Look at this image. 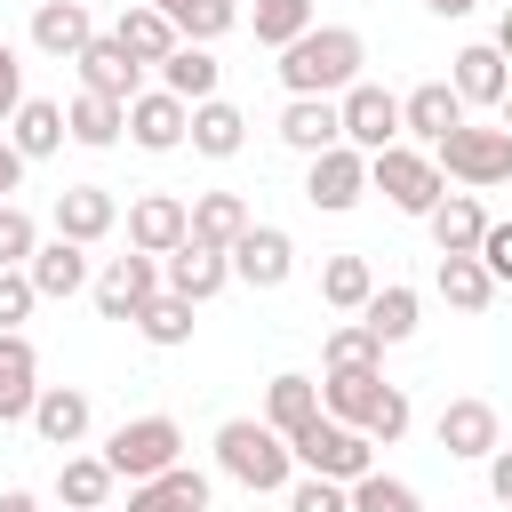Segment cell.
<instances>
[{"mask_svg":"<svg viewBox=\"0 0 512 512\" xmlns=\"http://www.w3.org/2000/svg\"><path fill=\"white\" fill-rule=\"evenodd\" d=\"M360 64H368V40L352 32V24H312L296 48H280V88L288 96H344L352 80H360Z\"/></svg>","mask_w":512,"mask_h":512,"instance_id":"obj_1","label":"cell"},{"mask_svg":"<svg viewBox=\"0 0 512 512\" xmlns=\"http://www.w3.org/2000/svg\"><path fill=\"white\" fill-rule=\"evenodd\" d=\"M216 472L240 480L248 496H288L296 488V448L264 416H224L216 424Z\"/></svg>","mask_w":512,"mask_h":512,"instance_id":"obj_2","label":"cell"},{"mask_svg":"<svg viewBox=\"0 0 512 512\" xmlns=\"http://www.w3.org/2000/svg\"><path fill=\"white\" fill-rule=\"evenodd\" d=\"M104 464H112L128 488H136V480H160V472L184 464V424H176V416H128V424L104 432Z\"/></svg>","mask_w":512,"mask_h":512,"instance_id":"obj_3","label":"cell"},{"mask_svg":"<svg viewBox=\"0 0 512 512\" xmlns=\"http://www.w3.org/2000/svg\"><path fill=\"white\" fill-rule=\"evenodd\" d=\"M288 448H296V472H312V480H336V488H352V480H368V472H376V440H368L360 424H336V416L304 424Z\"/></svg>","mask_w":512,"mask_h":512,"instance_id":"obj_4","label":"cell"},{"mask_svg":"<svg viewBox=\"0 0 512 512\" xmlns=\"http://www.w3.org/2000/svg\"><path fill=\"white\" fill-rule=\"evenodd\" d=\"M368 192H384L400 216H432L448 200V176H440V160L424 144H392V152L368 160Z\"/></svg>","mask_w":512,"mask_h":512,"instance_id":"obj_5","label":"cell"},{"mask_svg":"<svg viewBox=\"0 0 512 512\" xmlns=\"http://www.w3.org/2000/svg\"><path fill=\"white\" fill-rule=\"evenodd\" d=\"M432 160H440V176L464 184V192L512 184V128H472V120H464L448 144H432Z\"/></svg>","mask_w":512,"mask_h":512,"instance_id":"obj_6","label":"cell"},{"mask_svg":"<svg viewBox=\"0 0 512 512\" xmlns=\"http://www.w3.org/2000/svg\"><path fill=\"white\" fill-rule=\"evenodd\" d=\"M336 112H344V144L352 152H392V144H408L400 136V96L392 88H376V80H352L344 96H336Z\"/></svg>","mask_w":512,"mask_h":512,"instance_id":"obj_7","label":"cell"},{"mask_svg":"<svg viewBox=\"0 0 512 512\" xmlns=\"http://www.w3.org/2000/svg\"><path fill=\"white\" fill-rule=\"evenodd\" d=\"M160 288H168V280H160V256L128 248V256H104V264H96V288H88V296H96L104 320H136Z\"/></svg>","mask_w":512,"mask_h":512,"instance_id":"obj_8","label":"cell"},{"mask_svg":"<svg viewBox=\"0 0 512 512\" xmlns=\"http://www.w3.org/2000/svg\"><path fill=\"white\" fill-rule=\"evenodd\" d=\"M304 200H312L320 216H344V208H360V200H368V152L336 144V152L304 160Z\"/></svg>","mask_w":512,"mask_h":512,"instance_id":"obj_9","label":"cell"},{"mask_svg":"<svg viewBox=\"0 0 512 512\" xmlns=\"http://www.w3.org/2000/svg\"><path fill=\"white\" fill-rule=\"evenodd\" d=\"M184 240H192V200H176V192H136L128 200V248L176 256Z\"/></svg>","mask_w":512,"mask_h":512,"instance_id":"obj_10","label":"cell"},{"mask_svg":"<svg viewBox=\"0 0 512 512\" xmlns=\"http://www.w3.org/2000/svg\"><path fill=\"white\" fill-rule=\"evenodd\" d=\"M432 440H440V456H456V464H488V456L504 448L488 400H448V408L432 416Z\"/></svg>","mask_w":512,"mask_h":512,"instance_id":"obj_11","label":"cell"},{"mask_svg":"<svg viewBox=\"0 0 512 512\" xmlns=\"http://www.w3.org/2000/svg\"><path fill=\"white\" fill-rule=\"evenodd\" d=\"M288 272H296V240L280 224H248L232 240V280L240 288H288Z\"/></svg>","mask_w":512,"mask_h":512,"instance_id":"obj_12","label":"cell"},{"mask_svg":"<svg viewBox=\"0 0 512 512\" xmlns=\"http://www.w3.org/2000/svg\"><path fill=\"white\" fill-rule=\"evenodd\" d=\"M72 64H80V88H88V96H112V104H136V96H144V64H136L112 32H96Z\"/></svg>","mask_w":512,"mask_h":512,"instance_id":"obj_13","label":"cell"},{"mask_svg":"<svg viewBox=\"0 0 512 512\" xmlns=\"http://www.w3.org/2000/svg\"><path fill=\"white\" fill-rule=\"evenodd\" d=\"M464 120H472V112H464V96H456L448 80H424V88H408V96H400V136H416L424 152H432V144H448Z\"/></svg>","mask_w":512,"mask_h":512,"instance_id":"obj_14","label":"cell"},{"mask_svg":"<svg viewBox=\"0 0 512 512\" xmlns=\"http://www.w3.org/2000/svg\"><path fill=\"white\" fill-rule=\"evenodd\" d=\"M128 144H136V152H176V144H192V104L168 96V88H144V96L128 104Z\"/></svg>","mask_w":512,"mask_h":512,"instance_id":"obj_15","label":"cell"},{"mask_svg":"<svg viewBox=\"0 0 512 512\" xmlns=\"http://www.w3.org/2000/svg\"><path fill=\"white\" fill-rule=\"evenodd\" d=\"M280 144L304 152V160L336 152V144H344V112H336V96H288V104H280Z\"/></svg>","mask_w":512,"mask_h":512,"instance_id":"obj_16","label":"cell"},{"mask_svg":"<svg viewBox=\"0 0 512 512\" xmlns=\"http://www.w3.org/2000/svg\"><path fill=\"white\" fill-rule=\"evenodd\" d=\"M24 272H32L40 304H72L80 288H96V264H88V248H80V240H40Z\"/></svg>","mask_w":512,"mask_h":512,"instance_id":"obj_17","label":"cell"},{"mask_svg":"<svg viewBox=\"0 0 512 512\" xmlns=\"http://www.w3.org/2000/svg\"><path fill=\"white\" fill-rule=\"evenodd\" d=\"M448 88L464 96V112H472V104H504V96H512V64L496 56V40H472V48L448 56Z\"/></svg>","mask_w":512,"mask_h":512,"instance_id":"obj_18","label":"cell"},{"mask_svg":"<svg viewBox=\"0 0 512 512\" xmlns=\"http://www.w3.org/2000/svg\"><path fill=\"white\" fill-rule=\"evenodd\" d=\"M160 280H168L176 296L208 304V296H224V288H232V256H224V248H208V240H184L176 256H160Z\"/></svg>","mask_w":512,"mask_h":512,"instance_id":"obj_19","label":"cell"},{"mask_svg":"<svg viewBox=\"0 0 512 512\" xmlns=\"http://www.w3.org/2000/svg\"><path fill=\"white\" fill-rule=\"evenodd\" d=\"M88 424H96V408H88V392L80 384H40V400H32V432L48 440V448H80L88 440Z\"/></svg>","mask_w":512,"mask_h":512,"instance_id":"obj_20","label":"cell"},{"mask_svg":"<svg viewBox=\"0 0 512 512\" xmlns=\"http://www.w3.org/2000/svg\"><path fill=\"white\" fill-rule=\"evenodd\" d=\"M112 224H120V200H112L104 184H64V192H56V240L96 248Z\"/></svg>","mask_w":512,"mask_h":512,"instance_id":"obj_21","label":"cell"},{"mask_svg":"<svg viewBox=\"0 0 512 512\" xmlns=\"http://www.w3.org/2000/svg\"><path fill=\"white\" fill-rule=\"evenodd\" d=\"M376 400H384V368H320V416H336V424H360V432H368Z\"/></svg>","mask_w":512,"mask_h":512,"instance_id":"obj_22","label":"cell"},{"mask_svg":"<svg viewBox=\"0 0 512 512\" xmlns=\"http://www.w3.org/2000/svg\"><path fill=\"white\" fill-rule=\"evenodd\" d=\"M88 40H96V16H88L80 0H40V8H32V48H40V56L72 64Z\"/></svg>","mask_w":512,"mask_h":512,"instance_id":"obj_23","label":"cell"},{"mask_svg":"<svg viewBox=\"0 0 512 512\" xmlns=\"http://www.w3.org/2000/svg\"><path fill=\"white\" fill-rule=\"evenodd\" d=\"M112 40H120V48H128V56L144 64V72H160V64H168V56L184 48V40H176V24L160 16V0H136V8H120Z\"/></svg>","mask_w":512,"mask_h":512,"instance_id":"obj_24","label":"cell"},{"mask_svg":"<svg viewBox=\"0 0 512 512\" xmlns=\"http://www.w3.org/2000/svg\"><path fill=\"white\" fill-rule=\"evenodd\" d=\"M424 224H432V248H440V256H480V240H488V224H496V216H488L472 192H448Z\"/></svg>","mask_w":512,"mask_h":512,"instance_id":"obj_25","label":"cell"},{"mask_svg":"<svg viewBox=\"0 0 512 512\" xmlns=\"http://www.w3.org/2000/svg\"><path fill=\"white\" fill-rule=\"evenodd\" d=\"M40 400V352L24 336H0V424H32Z\"/></svg>","mask_w":512,"mask_h":512,"instance_id":"obj_26","label":"cell"},{"mask_svg":"<svg viewBox=\"0 0 512 512\" xmlns=\"http://www.w3.org/2000/svg\"><path fill=\"white\" fill-rule=\"evenodd\" d=\"M264 424H272L280 440H296L304 424H320V384L296 376V368H280V376L264 384Z\"/></svg>","mask_w":512,"mask_h":512,"instance_id":"obj_27","label":"cell"},{"mask_svg":"<svg viewBox=\"0 0 512 512\" xmlns=\"http://www.w3.org/2000/svg\"><path fill=\"white\" fill-rule=\"evenodd\" d=\"M64 128H72V144H80V152H112V144L128 136V104H112V96H88V88H80V96L64 104Z\"/></svg>","mask_w":512,"mask_h":512,"instance_id":"obj_28","label":"cell"},{"mask_svg":"<svg viewBox=\"0 0 512 512\" xmlns=\"http://www.w3.org/2000/svg\"><path fill=\"white\" fill-rule=\"evenodd\" d=\"M8 144H16L24 160H56V152L72 144V128H64V104H48V96H24V112L8 120Z\"/></svg>","mask_w":512,"mask_h":512,"instance_id":"obj_29","label":"cell"},{"mask_svg":"<svg viewBox=\"0 0 512 512\" xmlns=\"http://www.w3.org/2000/svg\"><path fill=\"white\" fill-rule=\"evenodd\" d=\"M192 312H200L192 296H176V288H160V296H152V304H144V312H136L128 328H136V336H144L152 352H184V344H192V328H200Z\"/></svg>","mask_w":512,"mask_h":512,"instance_id":"obj_30","label":"cell"},{"mask_svg":"<svg viewBox=\"0 0 512 512\" xmlns=\"http://www.w3.org/2000/svg\"><path fill=\"white\" fill-rule=\"evenodd\" d=\"M112 488H120V472H112L104 456H64V464H56L64 512H112Z\"/></svg>","mask_w":512,"mask_h":512,"instance_id":"obj_31","label":"cell"},{"mask_svg":"<svg viewBox=\"0 0 512 512\" xmlns=\"http://www.w3.org/2000/svg\"><path fill=\"white\" fill-rule=\"evenodd\" d=\"M128 512H208V472L176 464V472H160V480H136V488H128Z\"/></svg>","mask_w":512,"mask_h":512,"instance_id":"obj_32","label":"cell"},{"mask_svg":"<svg viewBox=\"0 0 512 512\" xmlns=\"http://www.w3.org/2000/svg\"><path fill=\"white\" fill-rule=\"evenodd\" d=\"M240 144H248V112H240V104H224V96L192 104V152H200V160H232Z\"/></svg>","mask_w":512,"mask_h":512,"instance_id":"obj_33","label":"cell"},{"mask_svg":"<svg viewBox=\"0 0 512 512\" xmlns=\"http://www.w3.org/2000/svg\"><path fill=\"white\" fill-rule=\"evenodd\" d=\"M416 312H424V296H416L408 280H384V288L368 296V312H360V328H368L376 344H408V336H416Z\"/></svg>","mask_w":512,"mask_h":512,"instance_id":"obj_34","label":"cell"},{"mask_svg":"<svg viewBox=\"0 0 512 512\" xmlns=\"http://www.w3.org/2000/svg\"><path fill=\"white\" fill-rule=\"evenodd\" d=\"M248 224H256V216H248L240 192H192V240H208V248L232 256V240H240Z\"/></svg>","mask_w":512,"mask_h":512,"instance_id":"obj_35","label":"cell"},{"mask_svg":"<svg viewBox=\"0 0 512 512\" xmlns=\"http://www.w3.org/2000/svg\"><path fill=\"white\" fill-rule=\"evenodd\" d=\"M432 288H440L456 312H488V304H496V272H488L480 256H440V264H432Z\"/></svg>","mask_w":512,"mask_h":512,"instance_id":"obj_36","label":"cell"},{"mask_svg":"<svg viewBox=\"0 0 512 512\" xmlns=\"http://www.w3.org/2000/svg\"><path fill=\"white\" fill-rule=\"evenodd\" d=\"M160 16L176 24V40H192V48H216V40L240 24V0H160Z\"/></svg>","mask_w":512,"mask_h":512,"instance_id":"obj_37","label":"cell"},{"mask_svg":"<svg viewBox=\"0 0 512 512\" xmlns=\"http://www.w3.org/2000/svg\"><path fill=\"white\" fill-rule=\"evenodd\" d=\"M216 80H224V64H216L208 48H192V40L160 64V88H168V96H184V104H208V96H216Z\"/></svg>","mask_w":512,"mask_h":512,"instance_id":"obj_38","label":"cell"},{"mask_svg":"<svg viewBox=\"0 0 512 512\" xmlns=\"http://www.w3.org/2000/svg\"><path fill=\"white\" fill-rule=\"evenodd\" d=\"M368 296H376L368 256H328V264H320V304H328V312H368Z\"/></svg>","mask_w":512,"mask_h":512,"instance_id":"obj_39","label":"cell"},{"mask_svg":"<svg viewBox=\"0 0 512 512\" xmlns=\"http://www.w3.org/2000/svg\"><path fill=\"white\" fill-rule=\"evenodd\" d=\"M248 24H256V48H272V56H280V48H296L320 16H312V0H256V8H248Z\"/></svg>","mask_w":512,"mask_h":512,"instance_id":"obj_40","label":"cell"},{"mask_svg":"<svg viewBox=\"0 0 512 512\" xmlns=\"http://www.w3.org/2000/svg\"><path fill=\"white\" fill-rule=\"evenodd\" d=\"M352 512H424V496L400 480V472H368V480H352Z\"/></svg>","mask_w":512,"mask_h":512,"instance_id":"obj_41","label":"cell"},{"mask_svg":"<svg viewBox=\"0 0 512 512\" xmlns=\"http://www.w3.org/2000/svg\"><path fill=\"white\" fill-rule=\"evenodd\" d=\"M320 368H384V344H376L360 320H344V328H328V344H320Z\"/></svg>","mask_w":512,"mask_h":512,"instance_id":"obj_42","label":"cell"},{"mask_svg":"<svg viewBox=\"0 0 512 512\" xmlns=\"http://www.w3.org/2000/svg\"><path fill=\"white\" fill-rule=\"evenodd\" d=\"M32 248H40V224H32L16 200H0V272H24Z\"/></svg>","mask_w":512,"mask_h":512,"instance_id":"obj_43","label":"cell"},{"mask_svg":"<svg viewBox=\"0 0 512 512\" xmlns=\"http://www.w3.org/2000/svg\"><path fill=\"white\" fill-rule=\"evenodd\" d=\"M32 304H40V288H32V272H0V336H24V320H32Z\"/></svg>","mask_w":512,"mask_h":512,"instance_id":"obj_44","label":"cell"},{"mask_svg":"<svg viewBox=\"0 0 512 512\" xmlns=\"http://www.w3.org/2000/svg\"><path fill=\"white\" fill-rule=\"evenodd\" d=\"M408 424H416L408 392H400V384H384V400H376V416H368V440H376V448H392V440H400Z\"/></svg>","mask_w":512,"mask_h":512,"instance_id":"obj_45","label":"cell"},{"mask_svg":"<svg viewBox=\"0 0 512 512\" xmlns=\"http://www.w3.org/2000/svg\"><path fill=\"white\" fill-rule=\"evenodd\" d=\"M288 512H352V488H336V480H312V472H296V488H288Z\"/></svg>","mask_w":512,"mask_h":512,"instance_id":"obj_46","label":"cell"},{"mask_svg":"<svg viewBox=\"0 0 512 512\" xmlns=\"http://www.w3.org/2000/svg\"><path fill=\"white\" fill-rule=\"evenodd\" d=\"M16 112H24V56L0 40V128H8Z\"/></svg>","mask_w":512,"mask_h":512,"instance_id":"obj_47","label":"cell"},{"mask_svg":"<svg viewBox=\"0 0 512 512\" xmlns=\"http://www.w3.org/2000/svg\"><path fill=\"white\" fill-rule=\"evenodd\" d=\"M480 264L496 272V288L512 280V224H488V240H480Z\"/></svg>","mask_w":512,"mask_h":512,"instance_id":"obj_48","label":"cell"},{"mask_svg":"<svg viewBox=\"0 0 512 512\" xmlns=\"http://www.w3.org/2000/svg\"><path fill=\"white\" fill-rule=\"evenodd\" d=\"M488 496L512 512V448H496V456H488Z\"/></svg>","mask_w":512,"mask_h":512,"instance_id":"obj_49","label":"cell"},{"mask_svg":"<svg viewBox=\"0 0 512 512\" xmlns=\"http://www.w3.org/2000/svg\"><path fill=\"white\" fill-rule=\"evenodd\" d=\"M24 168H32V160H24V152H16V144H8V136H0V200H8V192H16V184H24Z\"/></svg>","mask_w":512,"mask_h":512,"instance_id":"obj_50","label":"cell"},{"mask_svg":"<svg viewBox=\"0 0 512 512\" xmlns=\"http://www.w3.org/2000/svg\"><path fill=\"white\" fill-rule=\"evenodd\" d=\"M0 512H40V496L32 488H0Z\"/></svg>","mask_w":512,"mask_h":512,"instance_id":"obj_51","label":"cell"},{"mask_svg":"<svg viewBox=\"0 0 512 512\" xmlns=\"http://www.w3.org/2000/svg\"><path fill=\"white\" fill-rule=\"evenodd\" d=\"M496 56H504V64H512V8H504V16H496Z\"/></svg>","mask_w":512,"mask_h":512,"instance_id":"obj_52","label":"cell"},{"mask_svg":"<svg viewBox=\"0 0 512 512\" xmlns=\"http://www.w3.org/2000/svg\"><path fill=\"white\" fill-rule=\"evenodd\" d=\"M424 8H432V16H472L480 0H424Z\"/></svg>","mask_w":512,"mask_h":512,"instance_id":"obj_53","label":"cell"},{"mask_svg":"<svg viewBox=\"0 0 512 512\" xmlns=\"http://www.w3.org/2000/svg\"><path fill=\"white\" fill-rule=\"evenodd\" d=\"M496 112H504V128H512V96H504V104H496Z\"/></svg>","mask_w":512,"mask_h":512,"instance_id":"obj_54","label":"cell"}]
</instances>
